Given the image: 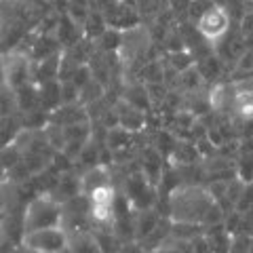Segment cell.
Wrapping results in <instances>:
<instances>
[{
	"label": "cell",
	"mask_w": 253,
	"mask_h": 253,
	"mask_svg": "<svg viewBox=\"0 0 253 253\" xmlns=\"http://www.w3.org/2000/svg\"><path fill=\"white\" fill-rule=\"evenodd\" d=\"M215 203L213 196L203 192L199 188H186L181 192H175V201H173V215L177 221H188V224H203V217L207 209Z\"/></svg>",
	"instance_id": "obj_1"
},
{
	"label": "cell",
	"mask_w": 253,
	"mask_h": 253,
	"mask_svg": "<svg viewBox=\"0 0 253 253\" xmlns=\"http://www.w3.org/2000/svg\"><path fill=\"white\" fill-rule=\"evenodd\" d=\"M199 23V32L207 38V41H221L226 34H228V28H230V15L224 6H217V4H211L207 11H205L203 17L196 21Z\"/></svg>",
	"instance_id": "obj_2"
},
{
	"label": "cell",
	"mask_w": 253,
	"mask_h": 253,
	"mask_svg": "<svg viewBox=\"0 0 253 253\" xmlns=\"http://www.w3.org/2000/svg\"><path fill=\"white\" fill-rule=\"evenodd\" d=\"M63 234L57 228H42V230H32L28 234V245L32 249L42 253H57L63 247Z\"/></svg>",
	"instance_id": "obj_3"
},
{
	"label": "cell",
	"mask_w": 253,
	"mask_h": 253,
	"mask_svg": "<svg viewBox=\"0 0 253 253\" xmlns=\"http://www.w3.org/2000/svg\"><path fill=\"white\" fill-rule=\"evenodd\" d=\"M59 219V211L53 207L49 201H36L28 211V230H42V228H53Z\"/></svg>",
	"instance_id": "obj_4"
},
{
	"label": "cell",
	"mask_w": 253,
	"mask_h": 253,
	"mask_svg": "<svg viewBox=\"0 0 253 253\" xmlns=\"http://www.w3.org/2000/svg\"><path fill=\"white\" fill-rule=\"evenodd\" d=\"M196 70H199V74L205 78V81H215V78L221 74V59L217 55H207V57L199 59Z\"/></svg>",
	"instance_id": "obj_5"
},
{
	"label": "cell",
	"mask_w": 253,
	"mask_h": 253,
	"mask_svg": "<svg viewBox=\"0 0 253 253\" xmlns=\"http://www.w3.org/2000/svg\"><path fill=\"white\" fill-rule=\"evenodd\" d=\"M175 158L179 163H194L196 148L190 146V144H184V141H179V144H175Z\"/></svg>",
	"instance_id": "obj_6"
},
{
	"label": "cell",
	"mask_w": 253,
	"mask_h": 253,
	"mask_svg": "<svg viewBox=\"0 0 253 253\" xmlns=\"http://www.w3.org/2000/svg\"><path fill=\"white\" fill-rule=\"evenodd\" d=\"M190 253H213V247H211V243L207 236H194L192 241H190Z\"/></svg>",
	"instance_id": "obj_7"
},
{
	"label": "cell",
	"mask_w": 253,
	"mask_h": 253,
	"mask_svg": "<svg viewBox=\"0 0 253 253\" xmlns=\"http://www.w3.org/2000/svg\"><path fill=\"white\" fill-rule=\"evenodd\" d=\"M253 72V49H247L243 57L236 61V74H251Z\"/></svg>",
	"instance_id": "obj_8"
},
{
	"label": "cell",
	"mask_w": 253,
	"mask_h": 253,
	"mask_svg": "<svg viewBox=\"0 0 253 253\" xmlns=\"http://www.w3.org/2000/svg\"><path fill=\"white\" fill-rule=\"evenodd\" d=\"M239 30L243 32L245 36H251L253 34V9H245L243 17L239 21Z\"/></svg>",
	"instance_id": "obj_9"
},
{
	"label": "cell",
	"mask_w": 253,
	"mask_h": 253,
	"mask_svg": "<svg viewBox=\"0 0 253 253\" xmlns=\"http://www.w3.org/2000/svg\"><path fill=\"white\" fill-rule=\"evenodd\" d=\"M249 253H253V241L249 243Z\"/></svg>",
	"instance_id": "obj_10"
}]
</instances>
